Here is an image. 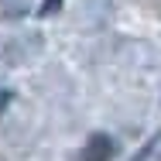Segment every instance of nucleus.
<instances>
[{"instance_id":"f03ea898","label":"nucleus","mask_w":161,"mask_h":161,"mask_svg":"<svg viewBox=\"0 0 161 161\" xmlns=\"http://www.w3.org/2000/svg\"><path fill=\"white\" fill-rule=\"evenodd\" d=\"M58 3H62V0H45V7H41V14H52V10H55Z\"/></svg>"},{"instance_id":"f257e3e1","label":"nucleus","mask_w":161,"mask_h":161,"mask_svg":"<svg viewBox=\"0 0 161 161\" xmlns=\"http://www.w3.org/2000/svg\"><path fill=\"white\" fill-rule=\"evenodd\" d=\"M113 151H117V144H113L110 134H93L82 147V161H110Z\"/></svg>"}]
</instances>
